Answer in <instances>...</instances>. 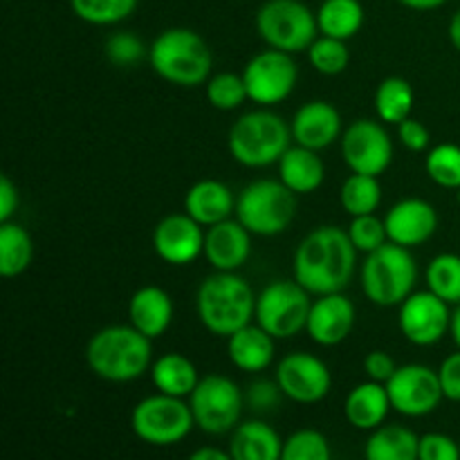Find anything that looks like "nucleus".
Masks as SVG:
<instances>
[{"label": "nucleus", "mask_w": 460, "mask_h": 460, "mask_svg": "<svg viewBox=\"0 0 460 460\" xmlns=\"http://www.w3.org/2000/svg\"><path fill=\"white\" fill-rule=\"evenodd\" d=\"M341 157L350 173L380 178L394 162V142L376 119H355L341 135Z\"/></svg>", "instance_id": "ddd939ff"}, {"label": "nucleus", "mask_w": 460, "mask_h": 460, "mask_svg": "<svg viewBox=\"0 0 460 460\" xmlns=\"http://www.w3.org/2000/svg\"><path fill=\"white\" fill-rule=\"evenodd\" d=\"M391 398L386 385L380 382H362L353 386L350 394L346 395L344 416L350 427L359 431H373L385 425L386 416L391 411Z\"/></svg>", "instance_id": "b1692460"}, {"label": "nucleus", "mask_w": 460, "mask_h": 460, "mask_svg": "<svg viewBox=\"0 0 460 460\" xmlns=\"http://www.w3.org/2000/svg\"><path fill=\"white\" fill-rule=\"evenodd\" d=\"M449 40H452L454 48L460 52V9L456 13L452 16V21H449Z\"/></svg>", "instance_id": "3c124183"}, {"label": "nucleus", "mask_w": 460, "mask_h": 460, "mask_svg": "<svg viewBox=\"0 0 460 460\" xmlns=\"http://www.w3.org/2000/svg\"><path fill=\"white\" fill-rule=\"evenodd\" d=\"M130 427L142 443L153 447H171L191 434L196 420L187 400L157 391L155 395H148L135 404Z\"/></svg>", "instance_id": "6e6552de"}, {"label": "nucleus", "mask_w": 460, "mask_h": 460, "mask_svg": "<svg viewBox=\"0 0 460 460\" xmlns=\"http://www.w3.org/2000/svg\"><path fill=\"white\" fill-rule=\"evenodd\" d=\"M18 205H21V198H18L16 184L9 180V175H0V223H9Z\"/></svg>", "instance_id": "de8ad7c7"}, {"label": "nucleus", "mask_w": 460, "mask_h": 460, "mask_svg": "<svg viewBox=\"0 0 460 460\" xmlns=\"http://www.w3.org/2000/svg\"><path fill=\"white\" fill-rule=\"evenodd\" d=\"M458 445H460V440H458Z\"/></svg>", "instance_id": "5fc2aeb1"}, {"label": "nucleus", "mask_w": 460, "mask_h": 460, "mask_svg": "<svg viewBox=\"0 0 460 460\" xmlns=\"http://www.w3.org/2000/svg\"><path fill=\"white\" fill-rule=\"evenodd\" d=\"M389 241L402 247L425 245L438 229V214L434 205L422 198H404L395 202L385 216Z\"/></svg>", "instance_id": "a211bd4d"}, {"label": "nucleus", "mask_w": 460, "mask_h": 460, "mask_svg": "<svg viewBox=\"0 0 460 460\" xmlns=\"http://www.w3.org/2000/svg\"><path fill=\"white\" fill-rule=\"evenodd\" d=\"M153 340L128 326H108L90 337L85 346V362L90 371L106 382L126 385L151 371Z\"/></svg>", "instance_id": "f03ea898"}, {"label": "nucleus", "mask_w": 460, "mask_h": 460, "mask_svg": "<svg viewBox=\"0 0 460 460\" xmlns=\"http://www.w3.org/2000/svg\"><path fill=\"white\" fill-rule=\"evenodd\" d=\"M398 139L411 153H422L431 146L429 128L422 121L413 119V117H409L402 124H398Z\"/></svg>", "instance_id": "c03bdc74"}, {"label": "nucleus", "mask_w": 460, "mask_h": 460, "mask_svg": "<svg viewBox=\"0 0 460 460\" xmlns=\"http://www.w3.org/2000/svg\"><path fill=\"white\" fill-rule=\"evenodd\" d=\"M153 72L166 84L180 88H196L207 84L214 67V54L198 31L189 27L164 30L148 48Z\"/></svg>", "instance_id": "20e7f679"}, {"label": "nucleus", "mask_w": 460, "mask_h": 460, "mask_svg": "<svg viewBox=\"0 0 460 460\" xmlns=\"http://www.w3.org/2000/svg\"><path fill=\"white\" fill-rule=\"evenodd\" d=\"M416 103L413 85L402 76H386L376 90V112L382 124H402L409 119Z\"/></svg>", "instance_id": "2f4dec72"}, {"label": "nucleus", "mask_w": 460, "mask_h": 460, "mask_svg": "<svg viewBox=\"0 0 460 460\" xmlns=\"http://www.w3.org/2000/svg\"><path fill=\"white\" fill-rule=\"evenodd\" d=\"M398 3L404 4V7L413 9V12H431V9L443 7L447 0H398Z\"/></svg>", "instance_id": "8fccbe9b"}, {"label": "nucleus", "mask_w": 460, "mask_h": 460, "mask_svg": "<svg viewBox=\"0 0 460 460\" xmlns=\"http://www.w3.org/2000/svg\"><path fill=\"white\" fill-rule=\"evenodd\" d=\"M151 380L160 394L173 398H189L200 382L198 368L187 355L166 353L157 358L151 367Z\"/></svg>", "instance_id": "cd10ccee"}, {"label": "nucleus", "mask_w": 460, "mask_h": 460, "mask_svg": "<svg viewBox=\"0 0 460 460\" xmlns=\"http://www.w3.org/2000/svg\"><path fill=\"white\" fill-rule=\"evenodd\" d=\"M319 34L349 40L362 30L364 7L359 0H323L317 12Z\"/></svg>", "instance_id": "7c9ffc66"}, {"label": "nucleus", "mask_w": 460, "mask_h": 460, "mask_svg": "<svg viewBox=\"0 0 460 460\" xmlns=\"http://www.w3.org/2000/svg\"><path fill=\"white\" fill-rule=\"evenodd\" d=\"M449 335L454 337V344L460 349V305H456V310L452 313V331H449Z\"/></svg>", "instance_id": "603ef678"}, {"label": "nucleus", "mask_w": 460, "mask_h": 460, "mask_svg": "<svg viewBox=\"0 0 460 460\" xmlns=\"http://www.w3.org/2000/svg\"><path fill=\"white\" fill-rule=\"evenodd\" d=\"M443 395L449 402H460V349L443 359L438 368Z\"/></svg>", "instance_id": "a18cd8bd"}, {"label": "nucleus", "mask_w": 460, "mask_h": 460, "mask_svg": "<svg viewBox=\"0 0 460 460\" xmlns=\"http://www.w3.org/2000/svg\"><path fill=\"white\" fill-rule=\"evenodd\" d=\"M418 460H460V445L447 434L431 431L420 436Z\"/></svg>", "instance_id": "79ce46f5"}, {"label": "nucleus", "mask_w": 460, "mask_h": 460, "mask_svg": "<svg viewBox=\"0 0 460 460\" xmlns=\"http://www.w3.org/2000/svg\"><path fill=\"white\" fill-rule=\"evenodd\" d=\"M281 460H332L331 443L317 429H299L283 440Z\"/></svg>", "instance_id": "58836bf2"}, {"label": "nucleus", "mask_w": 460, "mask_h": 460, "mask_svg": "<svg viewBox=\"0 0 460 460\" xmlns=\"http://www.w3.org/2000/svg\"><path fill=\"white\" fill-rule=\"evenodd\" d=\"M103 49H106L108 61L119 67H133L148 58V48L133 31H115L112 36H108Z\"/></svg>", "instance_id": "a19ab883"}, {"label": "nucleus", "mask_w": 460, "mask_h": 460, "mask_svg": "<svg viewBox=\"0 0 460 460\" xmlns=\"http://www.w3.org/2000/svg\"><path fill=\"white\" fill-rule=\"evenodd\" d=\"M310 292L292 279H279L256 295L254 319L274 340H290L308 326Z\"/></svg>", "instance_id": "9d476101"}, {"label": "nucleus", "mask_w": 460, "mask_h": 460, "mask_svg": "<svg viewBox=\"0 0 460 460\" xmlns=\"http://www.w3.org/2000/svg\"><path fill=\"white\" fill-rule=\"evenodd\" d=\"M364 371H367L368 380L386 385L394 377V373L398 371V364H395V359L386 350H371L364 358Z\"/></svg>", "instance_id": "49530a36"}, {"label": "nucleus", "mask_w": 460, "mask_h": 460, "mask_svg": "<svg viewBox=\"0 0 460 460\" xmlns=\"http://www.w3.org/2000/svg\"><path fill=\"white\" fill-rule=\"evenodd\" d=\"M420 436L404 425H382L364 445V460H418Z\"/></svg>", "instance_id": "c85d7f7f"}, {"label": "nucleus", "mask_w": 460, "mask_h": 460, "mask_svg": "<svg viewBox=\"0 0 460 460\" xmlns=\"http://www.w3.org/2000/svg\"><path fill=\"white\" fill-rule=\"evenodd\" d=\"M207 102L216 108V111H236L243 103L250 99L247 94V85L243 75H234V72H218L211 75L207 81Z\"/></svg>", "instance_id": "e433bc0d"}, {"label": "nucleus", "mask_w": 460, "mask_h": 460, "mask_svg": "<svg viewBox=\"0 0 460 460\" xmlns=\"http://www.w3.org/2000/svg\"><path fill=\"white\" fill-rule=\"evenodd\" d=\"M340 202L350 218L376 214L382 202V184L376 175L353 173L341 184Z\"/></svg>", "instance_id": "473e14b6"}, {"label": "nucleus", "mask_w": 460, "mask_h": 460, "mask_svg": "<svg viewBox=\"0 0 460 460\" xmlns=\"http://www.w3.org/2000/svg\"><path fill=\"white\" fill-rule=\"evenodd\" d=\"M189 404L198 429L211 436H223L232 434L241 425L245 395L232 377L205 376L189 395Z\"/></svg>", "instance_id": "9b49d317"}, {"label": "nucleus", "mask_w": 460, "mask_h": 460, "mask_svg": "<svg viewBox=\"0 0 460 460\" xmlns=\"http://www.w3.org/2000/svg\"><path fill=\"white\" fill-rule=\"evenodd\" d=\"M279 180L296 196L314 193L326 180V166L319 157V151L295 144L283 153L279 160Z\"/></svg>", "instance_id": "393cba45"}, {"label": "nucleus", "mask_w": 460, "mask_h": 460, "mask_svg": "<svg viewBox=\"0 0 460 460\" xmlns=\"http://www.w3.org/2000/svg\"><path fill=\"white\" fill-rule=\"evenodd\" d=\"M252 254V234L238 218L207 227L202 256L216 272H238Z\"/></svg>", "instance_id": "aec40b11"}, {"label": "nucleus", "mask_w": 460, "mask_h": 460, "mask_svg": "<svg viewBox=\"0 0 460 460\" xmlns=\"http://www.w3.org/2000/svg\"><path fill=\"white\" fill-rule=\"evenodd\" d=\"M308 61L319 75L337 76L349 67L350 52L346 40L332 39V36H317L314 43L308 48Z\"/></svg>", "instance_id": "4c0bfd02"}, {"label": "nucleus", "mask_w": 460, "mask_h": 460, "mask_svg": "<svg viewBox=\"0 0 460 460\" xmlns=\"http://www.w3.org/2000/svg\"><path fill=\"white\" fill-rule=\"evenodd\" d=\"M256 31L272 49L288 54L308 52L319 34L317 13L301 0H268L256 12Z\"/></svg>", "instance_id": "1a4fd4ad"}, {"label": "nucleus", "mask_w": 460, "mask_h": 460, "mask_svg": "<svg viewBox=\"0 0 460 460\" xmlns=\"http://www.w3.org/2000/svg\"><path fill=\"white\" fill-rule=\"evenodd\" d=\"M456 200H458V205H460V189L456 191Z\"/></svg>", "instance_id": "864d4df0"}, {"label": "nucleus", "mask_w": 460, "mask_h": 460, "mask_svg": "<svg viewBox=\"0 0 460 460\" xmlns=\"http://www.w3.org/2000/svg\"><path fill=\"white\" fill-rule=\"evenodd\" d=\"M362 290L371 304L380 308H395L402 304L418 281V263L411 250L395 243H385L367 254L362 263Z\"/></svg>", "instance_id": "423d86ee"}, {"label": "nucleus", "mask_w": 460, "mask_h": 460, "mask_svg": "<svg viewBox=\"0 0 460 460\" xmlns=\"http://www.w3.org/2000/svg\"><path fill=\"white\" fill-rule=\"evenodd\" d=\"M398 326L404 340L413 346H434L452 331V310L447 301L436 296L431 290L409 295L398 305Z\"/></svg>", "instance_id": "2eb2a0df"}, {"label": "nucleus", "mask_w": 460, "mask_h": 460, "mask_svg": "<svg viewBox=\"0 0 460 460\" xmlns=\"http://www.w3.org/2000/svg\"><path fill=\"white\" fill-rule=\"evenodd\" d=\"M234 216L252 236H279L295 220L296 193L281 180H254L236 196Z\"/></svg>", "instance_id": "0eeeda50"}, {"label": "nucleus", "mask_w": 460, "mask_h": 460, "mask_svg": "<svg viewBox=\"0 0 460 460\" xmlns=\"http://www.w3.org/2000/svg\"><path fill=\"white\" fill-rule=\"evenodd\" d=\"M34 261V241L22 225L0 223V277L16 279Z\"/></svg>", "instance_id": "c756f323"}, {"label": "nucleus", "mask_w": 460, "mask_h": 460, "mask_svg": "<svg viewBox=\"0 0 460 460\" xmlns=\"http://www.w3.org/2000/svg\"><path fill=\"white\" fill-rule=\"evenodd\" d=\"M358 254L346 229L337 225L314 227L295 252V281L317 296L344 292L358 270Z\"/></svg>", "instance_id": "f257e3e1"}, {"label": "nucleus", "mask_w": 460, "mask_h": 460, "mask_svg": "<svg viewBox=\"0 0 460 460\" xmlns=\"http://www.w3.org/2000/svg\"><path fill=\"white\" fill-rule=\"evenodd\" d=\"M128 319L130 326L148 340L162 337L173 322V301L169 292L157 286L139 288L128 301Z\"/></svg>", "instance_id": "5701e85b"}, {"label": "nucleus", "mask_w": 460, "mask_h": 460, "mask_svg": "<svg viewBox=\"0 0 460 460\" xmlns=\"http://www.w3.org/2000/svg\"><path fill=\"white\" fill-rule=\"evenodd\" d=\"M355 326V305L344 292H332V295L317 296L313 301L308 314V332L314 344L323 349L340 346L350 335Z\"/></svg>", "instance_id": "6ab92c4d"}, {"label": "nucleus", "mask_w": 460, "mask_h": 460, "mask_svg": "<svg viewBox=\"0 0 460 460\" xmlns=\"http://www.w3.org/2000/svg\"><path fill=\"white\" fill-rule=\"evenodd\" d=\"M153 250L164 263L189 265L205 252V227L184 214H169L153 229Z\"/></svg>", "instance_id": "f3484780"}, {"label": "nucleus", "mask_w": 460, "mask_h": 460, "mask_svg": "<svg viewBox=\"0 0 460 460\" xmlns=\"http://www.w3.org/2000/svg\"><path fill=\"white\" fill-rule=\"evenodd\" d=\"M227 355L238 371L263 373L274 359V337L259 323H247L227 337Z\"/></svg>", "instance_id": "a878e982"}, {"label": "nucleus", "mask_w": 460, "mask_h": 460, "mask_svg": "<svg viewBox=\"0 0 460 460\" xmlns=\"http://www.w3.org/2000/svg\"><path fill=\"white\" fill-rule=\"evenodd\" d=\"M346 232H349L350 243H353L355 250H358L359 254H371L377 247L389 243L385 218H377L376 214L355 216Z\"/></svg>", "instance_id": "ea45409f"}, {"label": "nucleus", "mask_w": 460, "mask_h": 460, "mask_svg": "<svg viewBox=\"0 0 460 460\" xmlns=\"http://www.w3.org/2000/svg\"><path fill=\"white\" fill-rule=\"evenodd\" d=\"M290 130L295 144L313 148V151L332 146L344 135L340 111L331 102H322V99L304 103L292 117Z\"/></svg>", "instance_id": "412c9836"}, {"label": "nucleus", "mask_w": 460, "mask_h": 460, "mask_svg": "<svg viewBox=\"0 0 460 460\" xmlns=\"http://www.w3.org/2000/svg\"><path fill=\"white\" fill-rule=\"evenodd\" d=\"M184 211L202 227H214L232 218L236 211V198L232 189L220 180H198L184 196Z\"/></svg>", "instance_id": "4be33fe9"}, {"label": "nucleus", "mask_w": 460, "mask_h": 460, "mask_svg": "<svg viewBox=\"0 0 460 460\" xmlns=\"http://www.w3.org/2000/svg\"><path fill=\"white\" fill-rule=\"evenodd\" d=\"M229 454L234 460H281L283 440L263 420H245L232 431Z\"/></svg>", "instance_id": "bb28decb"}, {"label": "nucleus", "mask_w": 460, "mask_h": 460, "mask_svg": "<svg viewBox=\"0 0 460 460\" xmlns=\"http://www.w3.org/2000/svg\"><path fill=\"white\" fill-rule=\"evenodd\" d=\"M425 171L434 184L443 189H460V146L458 144H436L425 157Z\"/></svg>", "instance_id": "c9c22d12"}, {"label": "nucleus", "mask_w": 460, "mask_h": 460, "mask_svg": "<svg viewBox=\"0 0 460 460\" xmlns=\"http://www.w3.org/2000/svg\"><path fill=\"white\" fill-rule=\"evenodd\" d=\"M243 79H245L250 102L259 103L261 108H272L295 93L299 70L292 54L268 48L247 61Z\"/></svg>", "instance_id": "f8f14e48"}, {"label": "nucleus", "mask_w": 460, "mask_h": 460, "mask_svg": "<svg viewBox=\"0 0 460 460\" xmlns=\"http://www.w3.org/2000/svg\"><path fill=\"white\" fill-rule=\"evenodd\" d=\"M427 290L449 305H460V256L438 254L427 265Z\"/></svg>", "instance_id": "72a5a7b5"}, {"label": "nucleus", "mask_w": 460, "mask_h": 460, "mask_svg": "<svg viewBox=\"0 0 460 460\" xmlns=\"http://www.w3.org/2000/svg\"><path fill=\"white\" fill-rule=\"evenodd\" d=\"M292 142L295 139L288 121L270 108H259L238 117L227 137L232 157L247 169L279 164Z\"/></svg>", "instance_id": "39448f33"}, {"label": "nucleus", "mask_w": 460, "mask_h": 460, "mask_svg": "<svg viewBox=\"0 0 460 460\" xmlns=\"http://www.w3.org/2000/svg\"><path fill=\"white\" fill-rule=\"evenodd\" d=\"M139 0H70V7L79 21L90 25H117L133 16Z\"/></svg>", "instance_id": "f704fd0d"}, {"label": "nucleus", "mask_w": 460, "mask_h": 460, "mask_svg": "<svg viewBox=\"0 0 460 460\" xmlns=\"http://www.w3.org/2000/svg\"><path fill=\"white\" fill-rule=\"evenodd\" d=\"M281 386L277 385V380L268 382V380H256L252 382L250 389H247L245 402L250 404L254 411L263 413V411H272V409L279 407L281 402Z\"/></svg>", "instance_id": "37998d69"}, {"label": "nucleus", "mask_w": 460, "mask_h": 460, "mask_svg": "<svg viewBox=\"0 0 460 460\" xmlns=\"http://www.w3.org/2000/svg\"><path fill=\"white\" fill-rule=\"evenodd\" d=\"M196 310L211 335L232 337L254 319L256 295L238 272H214L198 288Z\"/></svg>", "instance_id": "7ed1b4c3"}, {"label": "nucleus", "mask_w": 460, "mask_h": 460, "mask_svg": "<svg viewBox=\"0 0 460 460\" xmlns=\"http://www.w3.org/2000/svg\"><path fill=\"white\" fill-rule=\"evenodd\" d=\"M189 460H234L232 454L218 447H200L189 456Z\"/></svg>", "instance_id": "09e8293b"}, {"label": "nucleus", "mask_w": 460, "mask_h": 460, "mask_svg": "<svg viewBox=\"0 0 460 460\" xmlns=\"http://www.w3.org/2000/svg\"><path fill=\"white\" fill-rule=\"evenodd\" d=\"M274 380L281 386L283 395L296 404L322 402L332 386L331 368L326 367V362L304 350L286 355L279 362Z\"/></svg>", "instance_id": "dca6fc26"}, {"label": "nucleus", "mask_w": 460, "mask_h": 460, "mask_svg": "<svg viewBox=\"0 0 460 460\" xmlns=\"http://www.w3.org/2000/svg\"><path fill=\"white\" fill-rule=\"evenodd\" d=\"M391 407L407 418L429 416L443 402V386H440L438 371L425 367V364H404L398 367L389 382Z\"/></svg>", "instance_id": "4468645a"}]
</instances>
